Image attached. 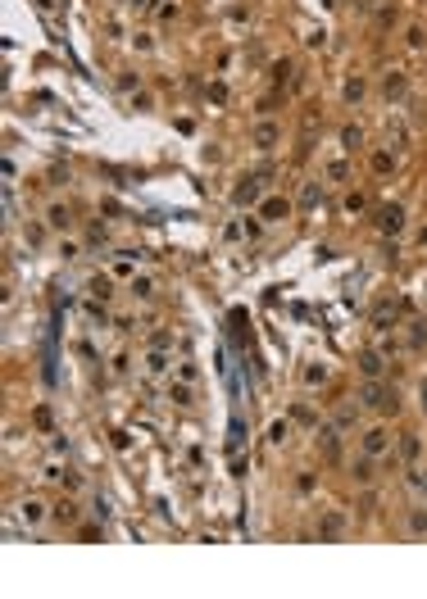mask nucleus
Returning <instances> with one entry per match:
<instances>
[{
	"instance_id": "nucleus-1",
	"label": "nucleus",
	"mask_w": 427,
	"mask_h": 599,
	"mask_svg": "<svg viewBox=\"0 0 427 599\" xmlns=\"http://www.w3.org/2000/svg\"><path fill=\"white\" fill-rule=\"evenodd\" d=\"M355 404L359 409H373V414H400V395H396V386L391 382H382V377H363L359 386V395H355Z\"/></svg>"
},
{
	"instance_id": "nucleus-2",
	"label": "nucleus",
	"mask_w": 427,
	"mask_h": 599,
	"mask_svg": "<svg viewBox=\"0 0 427 599\" xmlns=\"http://www.w3.org/2000/svg\"><path fill=\"white\" fill-rule=\"evenodd\" d=\"M359 454H368V459H378V464H386V459L396 454V436L386 422H373V427H363L359 431Z\"/></svg>"
},
{
	"instance_id": "nucleus-3",
	"label": "nucleus",
	"mask_w": 427,
	"mask_h": 599,
	"mask_svg": "<svg viewBox=\"0 0 427 599\" xmlns=\"http://www.w3.org/2000/svg\"><path fill=\"white\" fill-rule=\"evenodd\" d=\"M232 209H255L259 200H263V173L255 168V173H246V178H236V186H232Z\"/></svg>"
},
{
	"instance_id": "nucleus-4",
	"label": "nucleus",
	"mask_w": 427,
	"mask_h": 599,
	"mask_svg": "<svg viewBox=\"0 0 427 599\" xmlns=\"http://www.w3.org/2000/svg\"><path fill=\"white\" fill-rule=\"evenodd\" d=\"M255 214H259L263 227H278V222H286V218L296 214V205H291L286 195H263L259 205H255Z\"/></svg>"
},
{
	"instance_id": "nucleus-5",
	"label": "nucleus",
	"mask_w": 427,
	"mask_h": 599,
	"mask_svg": "<svg viewBox=\"0 0 427 599\" xmlns=\"http://www.w3.org/2000/svg\"><path fill=\"white\" fill-rule=\"evenodd\" d=\"M313 441H318V449H323V459H328V464H336V459H341V427H336V422L313 427Z\"/></svg>"
},
{
	"instance_id": "nucleus-6",
	"label": "nucleus",
	"mask_w": 427,
	"mask_h": 599,
	"mask_svg": "<svg viewBox=\"0 0 427 599\" xmlns=\"http://www.w3.org/2000/svg\"><path fill=\"white\" fill-rule=\"evenodd\" d=\"M14 513L28 522V531H36V527H41V522L50 518V504H46V499H36V495H28V499H19Z\"/></svg>"
},
{
	"instance_id": "nucleus-7",
	"label": "nucleus",
	"mask_w": 427,
	"mask_h": 599,
	"mask_svg": "<svg viewBox=\"0 0 427 599\" xmlns=\"http://www.w3.org/2000/svg\"><path fill=\"white\" fill-rule=\"evenodd\" d=\"M378 232L382 236H400V232H405V205H382L378 209Z\"/></svg>"
},
{
	"instance_id": "nucleus-8",
	"label": "nucleus",
	"mask_w": 427,
	"mask_h": 599,
	"mask_svg": "<svg viewBox=\"0 0 427 599\" xmlns=\"http://www.w3.org/2000/svg\"><path fill=\"white\" fill-rule=\"evenodd\" d=\"M278 145H282V128L273 118H263L259 128H255V150H259V155H273Z\"/></svg>"
},
{
	"instance_id": "nucleus-9",
	"label": "nucleus",
	"mask_w": 427,
	"mask_h": 599,
	"mask_svg": "<svg viewBox=\"0 0 427 599\" xmlns=\"http://www.w3.org/2000/svg\"><path fill=\"white\" fill-rule=\"evenodd\" d=\"M396 454H400V464H423V436L418 431H400V445H396Z\"/></svg>"
},
{
	"instance_id": "nucleus-10",
	"label": "nucleus",
	"mask_w": 427,
	"mask_h": 599,
	"mask_svg": "<svg viewBox=\"0 0 427 599\" xmlns=\"http://www.w3.org/2000/svg\"><path fill=\"white\" fill-rule=\"evenodd\" d=\"M169 368H173V359H169V349H155V345H150V349H146V377H155V382H164V377H169Z\"/></svg>"
},
{
	"instance_id": "nucleus-11",
	"label": "nucleus",
	"mask_w": 427,
	"mask_h": 599,
	"mask_svg": "<svg viewBox=\"0 0 427 599\" xmlns=\"http://www.w3.org/2000/svg\"><path fill=\"white\" fill-rule=\"evenodd\" d=\"M373 468H378V459H368V454L350 459V481H355V486H373V481H378V472H373Z\"/></svg>"
},
{
	"instance_id": "nucleus-12",
	"label": "nucleus",
	"mask_w": 427,
	"mask_h": 599,
	"mask_svg": "<svg viewBox=\"0 0 427 599\" xmlns=\"http://www.w3.org/2000/svg\"><path fill=\"white\" fill-rule=\"evenodd\" d=\"M405 531L413 536V541H427V499H418V504L405 513Z\"/></svg>"
},
{
	"instance_id": "nucleus-13",
	"label": "nucleus",
	"mask_w": 427,
	"mask_h": 599,
	"mask_svg": "<svg viewBox=\"0 0 427 599\" xmlns=\"http://www.w3.org/2000/svg\"><path fill=\"white\" fill-rule=\"evenodd\" d=\"M405 491L413 499H427V464H409L405 468Z\"/></svg>"
},
{
	"instance_id": "nucleus-14",
	"label": "nucleus",
	"mask_w": 427,
	"mask_h": 599,
	"mask_svg": "<svg viewBox=\"0 0 427 599\" xmlns=\"http://www.w3.org/2000/svg\"><path fill=\"white\" fill-rule=\"evenodd\" d=\"M82 508L73 504V499H59V504H50V522H59V527H78Z\"/></svg>"
},
{
	"instance_id": "nucleus-15",
	"label": "nucleus",
	"mask_w": 427,
	"mask_h": 599,
	"mask_svg": "<svg viewBox=\"0 0 427 599\" xmlns=\"http://www.w3.org/2000/svg\"><path fill=\"white\" fill-rule=\"evenodd\" d=\"M136 264H141V255H136V250H119L114 264H109V272H114V277H136Z\"/></svg>"
},
{
	"instance_id": "nucleus-16",
	"label": "nucleus",
	"mask_w": 427,
	"mask_h": 599,
	"mask_svg": "<svg viewBox=\"0 0 427 599\" xmlns=\"http://www.w3.org/2000/svg\"><path fill=\"white\" fill-rule=\"evenodd\" d=\"M318 536H323V541H341V536H346V513H336V508H332V513H323Z\"/></svg>"
},
{
	"instance_id": "nucleus-17",
	"label": "nucleus",
	"mask_w": 427,
	"mask_h": 599,
	"mask_svg": "<svg viewBox=\"0 0 427 599\" xmlns=\"http://www.w3.org/2000/svg\"><path fill=\"white\" fill-rule=\"evenodd\" d=\"M155 277H150V272H136V277H128V295L132 300H155Z\"/></svg>"
},
{
	"instance_id": "nucleus-18",
	"label": "nucleus",
	"mask_w": 427,
	"mask_h": 599,
	"mask_svg": "<svg viewBox=\"0 0 427 599\" xmlns=\"http://www.w3.org/2000/svg\"><path fill=\"white\" fill-rule=\"evenodd\" d=\"M46 227H50V232H69V227H73V209H69V205H50V209H46Z\"/></svg>"
},
{
	"instance_id": "nucleus-19",
	"label": "nucleus",
	"mask_w": 427,
	"mask_h": 599,
	"mask_svg": "<svg viewBox=\"0 0 427 599\" xmlns=\"http://www.w3.org/2000/svg\"><path fill=\"white\" fill-rule=\"evenodd\" d=\"M328 377H332V368H328V364H305V368H300V386H305V391L323 386Z\"/></svg>"
},
{
	"instance_id": "nucleus-20",
	"label": "nucleus",
	"mask_w": 427,
	"mask_h": 599,
	"mask_svg": "<svg viewBox=\"0 0 427 599\" xmlns=\"http://www.w3.org/2000/svg\"><path fill=\"white\" fill-rule=\"evenodd\" d=\"M164 391H169V399H173V404H178V409H186V404H191V382H186V377H178V382H173L169 377V386H164Z\"/></svg>"
},
{
	"instance_id": "nucleus-21",
	"label": "nucleus",
	"mask_w": 427,
	"mask_h": 599,
	"mask_svg": "<svg viewBox=\"0 0 427 599\" xmlns=\"http://www.w3.org/2000/svg\"><path fill=\"white\" fill-rule=\"evenodd\" d=\"M363 96H368V82H363L359 73H355V78H346V86H341V100H346V105H359Z\"/></svg>"
},
{
	"instance_id": "nucleus-22",
	"label": "nucleus",
	"mask_w": 427,
	"mask_h": 599,
	"mask_svg": "<svg viewBox=\"0 0 427 599\" xmlns=\"http://www.w3.org/2000/svg\"><path fill=\"white\" fill-rule=\"evenodd\" d=\"M405 91H409V78H405V73H386V82H382V96H386V100H400Z\"/></svg>"
},
{
	"instance_id": "nucleus-23",
	"label": "nucleus",
	"mask_w": 427,
	"mask_h": 599,
	"mask_svg": "<svg viewBox=\"0 0 427 599\" xmlns=\"http://www.w3.org/2000/svg\"><path fill=\"white\" fill-rule=\"evenodd\" d=\"M382 359H386V354H382V349H368V354H363V359H359V372H363V377H382V368H386V364H382Z\"/></svg>"
},
{
	"instance_id": "nucleus-24",
	"label": "nucleus",
	"mask_w": 427,
	"mask_h": 599,
	"mask_svg": "<svg viewBox=\"0 0 427 599\" xmlns=\"http://www.w3.org/2000/svg\"><path fill=\"white\" fill-rule=\"evenodd\" d=\"M109 277H114V272H96V277L86 282V291H91V300H100V304H105V300L114 295V291H109Z\"/></svg>"
},
{
	"instance_id": "nucleus-25",
	"label": "nucleus",
	"mask_w": 427,
	"mask_h": 599,
	"mask_svg": "<svg viewBox=\"0 0 427 599\" xmlns=\"http://www.w3.org/2000/svg\"><path fill=\"white\" fill-rule=\"evenodd\" d=\"M341 150H346V155L363 150V128H355V123H350V128H341Z\"/></svg>"
},
{
	"instance_id": "nucleus-26",
	"label": "nucleus",
	"mask_w": 427,
	"mask_h": 599,
	"mask_svg": "<svg viewBox=\"0 0 427 599\" xmlns=\"http://www.w3.org/2000/svg\"><path fill=\"white\" fill-rule=\"evenodd\" d=\"M286 436H291V418H278V422L268 427V445H273V449L286 445Z\"/></svg>"
},
{
	"instance_id": "nucleus-27",
	"label": "nucleus",
	"mask_w": 427,
	"mask_h": 599,
	"mask_svg": "<svg viewBox=\"0 0 427 599\" xmlns=\"http://www.w3.org/2000/svg\"><path fill=\"white\" fill-rule=\"evenodd\" d=\"M391 168H396V155H391V150H373V173H378V178H386Z\"/></svg>"
},
{
	"instance_id": "nucleus-28",
	"label": "nucleus",
	"mask_w": 427,
	"mask_h": 599,
	"mask_svg": "<svg viewBox=\"0 0 427 599\" xmlns=\"http://www.w3.org/2000/svg\"><path fill=\"white\" fill-rule=\"evenodd\" d=\"M427 345V318H413L409 322V349H423Z\"/></svg>"
},
{
	"instance_id": "nucleus-29",
	"label": "nucleus",
	"mask_w": 427,
	"mask_h": 599,
	"mask_svg": "<svg viewBox=\"0 0 427 599\" xmlns=\"http://www.w3.org/2000/svg\"><path fill=\"white\" fill-rule=\"evenodd\" d=\"M355 418H359V404H341V409H336V427H341V431H350V427H355Z\"/></svg>"
},
{
	"instance_id": "nucleus-30",
	"label": "nucleus",
	"mask_w": 427,
	"mask_h": 599,
	"mask_svg": "<svg viewBox=\"0 0 427 599\" xmlns=\"http://www.w3.org/2000/svg\"><path fill=\"white\" fill-rule=\"evenodd\" d=\"M119 91H123V96H136V91H141V73H132V68L119 73Z\"/></svg>"
},
{
	"instance_id": "nucleus-31",
	"label": "nucleus",
	"mask_w": 427,
	"mask_h": 599,
	"mask_svg": "<svg viewBox=\"0 0 427 599\" xmlns=\"http://www.w3.org/2000/svg\"><path fill=\"white\" fill-rule=\"evenodd\" d=\"M291 73H296L291 59H278V64H273V86H286V82H291Z\"/></svg>"
},
{
	"instance_id": "nucleus-32",
	"label": "nucleus",
	"mask_w": 427,
	"mask_h": 599,
	"mask_svg": "<svg viewBox=\"0 0 427 599\" xmlns=\"http://www.w3.org/2000/svg\"><path fill=\"white\" fill-rule=\"evenodd\" d=\"M323 173H328L332 182H346V178H350V164H346V159H328V164H323Z\"/></svg>"
},
{
	"instance_id": "nucleus-33",
	"label": "nucleus",
	"mask_w": 427,
	"mask_h": 599,
	"mask_svg": "<svg viewBox=\"0 0 427 599\" xmlns=\"http://www.w3.org/2000/svg\"><path fill=\"white\" fill-rule=\"evenodd\" d=\"M318 195H323V186H318V182H305V186H300V209L318 205Z\"/></svg>"
},
{
	"instance_id": "nucleus-34",
	"label": "nucleus",
	"mask_w": 427,
	"mask_h": 599,
	"mask_svg": "<svg viewBox=\"0 0 427 599\" xmlns=\"http://www.w3.org/2000/svg\"><path fill=\"white\" fill-rule=\"evenodd\" d=\"M359 209H368V195H363V191H350V195H346V214H359Z\"/></svg>"
},
{
	"instance_id": "nucleus-35",
	"label": "nucleus",
	"mask_w": 427,
	"mask_h": 599,
	"mask_svg": "<svg viewBox=\"0 0 427 599\" xmlns=\"http://www.w3.org/2000/svg\"><path fill=\"white\" fill-rule=\"evenodd\" d=\"M150 345H155V349H173V332H169V327L150 332Z\"/></svg>"
},
{
	"instance_id": "nucleus-36",
	"label": "nucleus",
	"mask_w": 427,
	"mask_h": 599,
	"mask_svg": "<svg viewBox=\"0 0 427 599\" xmlns=\"http://www.w3.org/2000/svg\"><path fill=\"white\" fill-rule=\"evenodd\" d=\"M413 404H418V414L427 418V377H418V386H413Z\"/></svg>"
},
{
	"instance_id": "nucleus-37",
	"label": "nucleus",
	"mask_w": 427,
	"mask_h": 599,
	"mask_svg": "<svg viewBox=\"0 0 427 599\" xmlns=\"http://www.w3.org/2000/svg\"><path fill=\"white\" fill-rule=\"evenodd\" d=\"M241 236H246V222L241 218H232L228 227H223V241H241Z\"/></svg>"
},
{
	"instance_id": "nucleus-38",
	"label": "nucleus",
	"mask_w": 427,
	"mask_h": 599,
	"mask_svg": "<svg viewBox=\"0 0 427 599\" xmlns=\"http://www.w3.org/2000/svg\"><path fill=\"white\" fill-rule=\"evenodd\" d=\"M291 422H305V427H318V418H313L305 404H296V409H291Z\"/></svg>"
},
{
	"instance_id": "nucleus-39",
	"label": "nucleus",
	"mask_w": 427,
	"mask_h": 599,
	"mask_svg": "<svg viewBox=\"0 0 427 599\" xmlns=\"http://www.w3.org/2000/svg\"><path fill=\"white\" fill-rule=\"evenodd\" d=\"M78 255H82L78 241H59V259H78Z\"/></svg>"
},
{
	"instance_id": "nucleus-40",
	"label": "nucleus",
	"mask_w": 427,
	"mask_h": 599,
	"mask_svg": "<svg viewBox=\"0 0 427 599\" xmlns=\"http://www.w3.org/2000/svg\"><path fill=\"white\" fill-rule=\"evenodd\" d=\"M86 241H91V245H105V241H109V227H100V222H96V227L86 232Z\"/></svg>"
},
{
	"instance_id": "nucleus-41",
	"label": "nucleus",
	"mask_w": 427,
	"mask_h": 599,
	"mask_svg": "<svg viewBox=\"0 0 427 599\" xmlns=\"http://www.w3.org/2000/svg\"><path fill=\"white\" fill-rule=\"evenodd\" d=\"M409 46L423 50V46H427V32H423V28H409Z\"/></svg>"
},
{
	"instance_id": "nucleus-42",
	"label": "nucleus",
	"mask_w": 427,
	"mask_h": 599,
	"mask_svg": "<svg viewBox=\"0 0 427 599\" xmlns=\"http://www.w3.org/2000/svg\"><path fill=\"white\" fill-rule=\"evenodd\" d=\"M305 46H313V50H323V46H328V32H309V36H305Z\"/></svg>"
},
{
	"instance_id": "nucleus-43",
	"label": "nucleus",
	"mask_w": 427,
	"mask_h": 599,
	"mask_svg": "<svg viewBox=\"0 0 427 599\" xmlns=\"http://www.w3.org/2000/svg\"><path fill=\"white\" fill-rule=\"evenodd\" d=\"M46 241V227H36V222H32V227H28V245H41Z\"/></svg>"
},
{
	"instance_id": "nucleus-44",
	"label": "nucleus",
	"mask_w": 427,
	"mask_h": 599,
	"mask_svg": "<svg viewBox=\"0 0 427 599\" xmlns=\"http://www.w3.org/2000/svg\"><path fill=\"white\" fill-rule=\"evenodd\" d=\"M128 5H132V9H150V5H155V0H128Z\"/></svg>"
}]
</instances>
